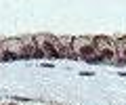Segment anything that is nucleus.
<instances>
[{
    "label": "nucleus",
    "instance_id": "1",
    "mask_svg": "<svg viewBox=\"0 0 126 105\" xmlns=\"http://www.w3.org/2000/svg\"><path fill=\"white\" fill-rule=\"evenodd\" d=\"M72 55L80 57L82 61H90L93 57H97L94 38H72Z\"/></svg>",
    "mask_w": 126,
    "mask_h": 105
},
{
    "label": "nucleus",
    "instance_id": "2",
    "mask_svg": "<svg viewBox=\"0 0 126 105\" xmlns=\"http://www.w3.org/2000/svg\"><path fill=\"white\" fill-rule=\"evenodd\" d=\"M55 46H57L59 55L74 57L72 55V38H55Z\"/></svg>",
    "mask_w": 126,
    "mask_h": 105
},
{
    "label": "nucleus",
    "instance_id": "3",
    "mask_svg": "<svg viewBox=\"0 0 126 105\" xmlns=\"http://www.w3.org/2000/svg\"><path fill=\"white\" fill-rule=\"evenodd\" d=\"M116 50H118V55H120V61H126V38L118 42Z\"/></svg>",
    "mask_w": 126,
    "mask_h": 105
},
{
    "label": "nucleus",
    "instance_id": "4",
    "mask_svg": "<svg viewBox=\"0 0 126 105\" xmlns=\"http://www.w3.org/2000/svg\"><path fill=\"white\" fill-rule=\"evenodd\" d=\"M17 59H19V57L13 55V53H6V50L0 53V61H17Z\"/></svg>",
    "mask_w": 126,
    "mask_h": 105
},
{
    "label": "nucleus",
    "instance_id": "5",
    "mask_svg": "<svg viewBox=\"0 0 126 105\" xmlns=\"http://www.w3.org/2000/svg\"><path fill=\"white\" fill-rule=\"evenodd\" d=\"M120 76H124V78H126V72H122V74H120Z\"/></svg>",
    "mask_w": 126,
    "mask_h": 105
},
{
    "label": "nucleus",
    "instance_id": "6",
    "mask_svg": "<svg viewBox=\"0 0 126 105\" xmlns=\"http://www.w3.org/2000/svg\"><path fill=\"white\" fill-rule=\"evenodd\" d=\"M9 105H17V103H9Z\"/></svg>",
    "mask_w": 126,
    "mask_h": 105
}]
</instances>
